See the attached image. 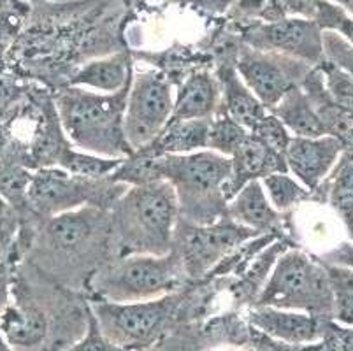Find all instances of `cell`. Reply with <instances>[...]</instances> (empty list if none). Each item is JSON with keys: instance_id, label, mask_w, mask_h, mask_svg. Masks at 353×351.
I'll list each match as a JSON object with an SVG mask.
<instances>
[{"instance_id": "obj_1", "label": "cell", "mask_w": 353, "mask_h": 351, "mask_svg": "<svg viewBox=\"0 0 353 351\" xmlns=\"http://www.w3.org/2000/svg\"><path fill=\"white\" fill-rule=\"evenodd\" d=\"M88 327V299L53 283L43 295L16 281L0 313V334L14 351H65Z\"/></svg>"}, {"instance_id": "obj_2", "label": "cell", "mask_w": 353, "mask_h": 351, "mask_svg": "<svg viewBox=\"0 0 353 351\" xmlns=\"http://www.w3.org/2000/svg\"><path fill=\"white\" fill-rule=\"evenodd\" d=\"M39 253L46 262L39 269L51 281L74 290V283L85 288L88 276L111 259L109 243V211L79 208L44 220L35 230ZM32 239V241H34Z\"/></svg>"}, {"instance_id": "obj_3", "label": "cell", "mask_w": 353, "mask_h": 351, "mask_svg": "<svg viewBox=\"0 0 353 351\" xmlns=\"http://www.w3.org/2000/svg\"><path fill=\"white\" fill-rule=\"evenodd\" d=\"M178 214L176 192L167 181L128 186L109 209L111 259L169 253Z\"/></svg>"}, {"instance_id": "obj_4", "label": "cell", "mask_w": 353, "mask_h": 351, "mask_svg": "<svg viewBox=\"0 0 353 351\" xmlns=\"http://www.w3.org/2000/svg\"><path fill=\"white\" fill-rule=\"evenodd\" d=\"M130 83L114 93L86 92L69 85L57 92L54 106L60 125L74 148L105 159H128L134 154L123 130Z\"/></svg>"}, {"instance_id": "obj_5", "label": "cell", "mask_w": 353, "mask_h": 351, "mask_svg": "<svg viewBox=\"0 0 353 351\" xmlns=\"http://www.w3.org/2000/svg\"><path fill=\"white\" fill-rule=\"evenodd\" d=\"M230 170V157L211 150L155 159L157 179L167 181L176 192L178 220L192 225H210L225 217Z\"/></svg>"}, {"instance_id": "obj_6", "label": "cell", "mask_w": 353, "mask_h": 351, "mask_svg": "<svg viewBox=\"0 0 353 351\" xmlns=\"http://www.w3.org/2000/svg\"><path fill=\"white\" fill-rule=\"evenodd\" d=\"M188 283L174 251L165 255L109 259L88 276L85 297L102 302H141L185 290Z\"/></svg>"}, {"instance_id": "obj_7", "label": "cell", "mask_w": 353, "mask_h": 351, "mask_svg": "<svg viewBox=\"0 0 353 351\" xmlns=\"http://www.w3.org/2000/svg\"><path fill=\"white\" fill-rule=\"evenodd\" d=\"M253 305L334 317V294L325 265L304 251L288 248L278 257Z\"/></svg>"}, {"instance_id": "obj_8", "label": "cell", "mask_w": 353, "mask_h": 351, "mask_svg": "<svg viewBox=\"0 0 353 351\" xmlns=\"http://www.w3.org/2000/svg\"><path fill=\"white\" fill-rule=\"evenodd\" d=\"M185 290L141 302L88 301L99 328L128 351H148L179 323Z\"/></svg>"}, {"instance_id": "obj_9", "label": "cell", "mask_w": 353, "mask_h": 351, "mask_svg": "<svg viewBox=\"0 0 353 351\" xmlns=\"http://www.w3.org/2000/svg\"><path fill=\"white\" fill-rule=\"evenodd\" d=\"M127 188L123 183L111 181L109 176L92 179L70 174L60 167H43L32 174L28 185V217L34 223H41L85 205L109 211Z\"/></svg>"}, {"instance_id": "obj_10", "label": "cell", "mask_w": 353, "mask_h": 351, "mask_svg": "<svg viewBox=\"0 0 353 351\" xmlns=\"http://www.w3.org/2000/svg\"><path fill=\"white\" fill-rule=\"evenodd\" d=\"M253 237H259V234L236 223L227 214L210 225H192L178 220L171 250L181 260L188 283L197 285L206 281L220 262Z\"/></svg>"}, {"instance_id": "obj_11", "label": "cell", "mask_w": 353, "mask_h": 351, "mask_svg": "<svg viewBox=\"0 0 353 351\" xmlns=\"http://www.w3.org/2000/svg\"><path fill=\"white\" fill-rule=\"evenodd\" d=\"M172 106V81L162 70L134 74L123 116L125 137L134 151L152 143L162 132Z\"/></svg>"}, {"instance_id": "obj_12", "label": "cell", "mask_w": 353, "mask_h": 351, "mask_svg": "<svg viewBox=\"0 0 353 351\" xmlns=\"http://www.w3.org/2000/svg\"><path fill=\"white\" fill-rule=\"evenodd\" d=\"M311 69L313 66L303 60L274 51L253 50L239 41L237 74L268 111L281 101L288 90L301 86Z\"/></svg>"}, {"instance_id": "obj_13", "label": "cell", "mask_w": 353, "mask_h": 351, "mask_svg": "<svg viewBox=\"0 0 353 351\" xmlns=\"http://www.w3.org/2000/svg\"><path fill=\"white\" fill-rule=\"evenodd\" d=\"M239 41L253 50L274 51L297 58L310 66L323 60L322 28L314 19L281 18L278 21H252L239 25Z\"/></svg>"}, {"instance_id": "obj_14", "label": "cell", "mask_w": 353, "mask_h": 351, "mask_svg": "<svg viewBox=\"0 0 353 351\" xmlns=\"http://www.w3.org/2000/svg\"><path fill=\"white\" fill-rule=\"evenodd\" d=\"M237 48H239V43H225V50L216 51V74L214 76H216L221 90V102L218 111H223L236 123L252 132L269 111L237 74Z\"/></svg>"}, {"instance_id": "obj_15", "label": "cell", "mask_w": 353, "mask_h": 351, "mask_svg": "<svg viewBox=\"0 0 353 351\" xmlns=\"http://www.w3.org/2000/svg\"><path fill=\"white\" fill-rule=\"evenodd\" d=\"M246 320L268 337L292 346H306L319 343L323 337L329 318L313 317L290 309L271 305H252L246 309Z\"/></svg>"}, {"instance_id": "obj_16", "label": "cell", "mask_w": 353, "mask_h": 351, "mask_svg": "<svg viewBox=\"0 0 353 351\" xmlns=\"http://www.w3.org/2000/svg\"><path fill=\"white\" fill-rule=\"evenodd\" d=\"M345 146L332 135L322 137H290L285 150L288 172L299 179L311 193L322 186Z\"/></svg>"}, {"instance_id": "obj_17", "label": "cell", "mask_w": 353, "mask_h": 351, "mask_svg": "<svg viewBox=\"0 0 353 351\" xmlns=\"http://www.w3.org/2000/svg\"><path fill=\"white\" fill-rule=\"evenodd\" d=\"M227 217L236 223L252 228L259 236L290 234V212H280L272 208L260 179L246 183L227 204Z\"/></svg>"}, {"instance_id": "obj_18", "label": "cell", "mask_w": 353, "mask_h": 351, "mask_svg": "<svg viewBox=\"0 0 353 351\" xmlns=\"http://www.w3.org/2000/svg\"><path fill=\"white\" fill-rule=\"evenodd\" d=\"M230 160L232 170L225 185L227 201H230L246 183L264 179L269 174L288 172L285 154L272 150L271 146L256 139L253 134H248L243 144L234 151Z\"/></svg>"}, {"instance_id": "obj_19", "label": "cell", "mask_w": 353, "mask_h": 351, "mask_svg": "<svg viewBox=\"0 0 353 351\" xmlns=\"http://www.w3.org/2000/svg\"><path fill=\"white\" fill-rule=\"evenodd\" d=\"M221 102L216 76L208 70H195L178 85L169 121L211 120Z\"/></svg>"}, {"instance_id": "obj_20", "label": "cell", "mask_w": 353, "mask_h": 351, "mask_svg": "<svg viewBox=\"0 0 353 351\" xmlns=\"http://www.w3.org/2000/svg\"><path fill=\"white\" fill-rule=\"evenodd\" d=\"M134 62L128 51H118L105 58H97L74 70L69 77V86H88L101 93H114L132 81Z\"/></svg>"}, {"instance_id": "obj_21", "label": "cell", "mask_w": 353, "mask_h": 351, "mask_svg": "<svg viewBox=\"0 0 353 351\" xmlns=\"http://www.w3.org/2000/svg\"><path fill=\"white\" fill-rule=\"evenodd\" d=\"M211 120H179L167 121L155 139L139 148L137 153L160 159L165 154H187L208 150V134Z\"/></svg>"}, {"instance_id": "obj_22", "label": "cell", "mask_w": 353, "mask_h": 351, "mask_svg": "<svg viewBox=\"0 0 353 351\" xmlns=\"http://www.w3.org/2000/svg\"><path fill=\"white\" fill-rule=\"evenodd\" d=\"M272 116L283 123V127L295 137H322L325 135L323 125L307 101L301 86L288 90L281 101L269 109Z\"/></svg>"}, {"instance_id": "obj_23", "label": "cell", "mask_w": 353, "mask_h": 351, "mask_svg": "<svg viewBox=\"0 0 353 351\" xmlns=\"http://www.w3.org/2000/svg\"><path fill=\"white\" fill-rule=\"evenodd\" d=\"M123 160L125 159H105V157H99V154L86 153V151H81L69 144L59 154L57 167L70 174H76V176L101 179L111 176L121 166Z\"/></svg>"}, {"instance_id": "obj_24", "label": "cell", "mask_w": 353, "mask_h": 351, "mask_svg": "<svg viewBox=\"0 0 353 351\" xmlns=\"http://www.w3.org/2000/svg\"><path fill=\"white\" fill-rule=\"evenodd\" d=\"M260 183L264 186L265 195L276 211L290 212V209L295 205L313 201V193L303 188L294 178L288 176V172L269 174L264 179H260Z\"/></svg>"}, {"instance_id": "obj_25", "label": "cell", "mask_w": 353, "mask_h": 351, "mask_svg": "<svg viewBox=\"0 0 353 351\" xmlns=\"http://www.w3.org/2000/svg\"><path fill=\"white\" fill-rule=\"evenodd\" d=\"M327 197L353 237V162H339Z\"/></svg>"}, {"instance_id": "obj_26", "label": "cell", "mask_w": 353, "mask_h": 351, "mask_svg": "<svg viewBox=\"0 0 353 351\" xmlns=\"http://www.w3.org/2000/svg\"><path fill=\"white\" fill-rule=\"evenodd\" d=\"M248 134L250 132L236 123L230 116H227L223 111H216V114L210 121L208 150L216 151L225 157H232L234 151L243 144Z\"/></svg>"}, {"instance_id": "obj_27", "label": "cell", "mask_w": 353, "mask_h": 351, "mask_svg": "<svg viewBox=\"0 0 353 351\" xmlns=\"http://www.w3.org/2000/svg\"><path fill=\"white\" fill-rule=\"evenodd\" d=\"M334 294V317L353 325V270L345 267H325Z\"/></svg>"}, {"instance_id": "obj_28", "label": "cell", "mask_w": 353, "mask_h": 351, "mask_svg": "<svg viewBox=\"0 0 353 351\" xmlns=\"http://www.w3.org/2000/svg\"><path fill=\"white\" fill-rule=\"evenodd\" d=\"M320 70L323 77V85H325L327 92L332 97V101L339 104L341 108L348 109L353 112V79L339 69L338 66H334L332 62L323 58L319 66H314Z\"/></svg>"}, {"instance_id": "obj_29", "label": "cell", "mask_w": 353, "mask_h": 351, "mask_svg": "<svg viewBox=\"0 0 353 351\" xmlns=\"http://www.w3.org/2000/svg\"><path fill=\"white\" fill-rule=\"evenodd\" d=\"M313 19L320 28L338 30L348 39L350 44H353V19L348 18L341 8L329 4L325 0H316Z\"/></svg>"}, {"instance_id": "obj_30", "label": "cell", "mask_w": 353, "mask_h": 351, "mask_svg": "<svg viewBox=\"0 0 353 351\" xmlns=\"http://www.w3.org/2000/svg\"><path fill=\"white\" fill-rule=\"evenodd\" d=\"M323 58L345 70L353 79V46L346 43L345 39L339 37L336 32L327 30L322 34Z\"/></svg>"}, {"instance_id": "obj_31", "label": "cell", "mask_w": 353, "mask_h": 351, "mask_svg": "<svg viewBox=\"0 0 353 351\" xmlns=\"http://www.w3.org/2000/svg\"><path fill=\"white\" fill-rule=\"evenodd\" d=\"M250 134H253L256 139H260L262 143L271 146L272 150L280 151V153L283 154L292 137L290 132H288L287 128L283 127V123H281L276 116H272L271 112H268Z\"/></svg>"}, {"instance_id": "obj_32", "label": "cell", "mask_w": 353, "mask_h": 351, "mask_svg": "<svg viewBox=\"0 0 353 351\" xmlns=\"http://www.w3.org/2000/svg\"><path fill=\"white\" fill-rule=\"evenodd\" d=\"M65 351H128L123 350L121 346L114 344L113 341H109L108 337L102 334V330L99 328L97 320H95L92 309L88 304V327H86L85 336L79 341L72 344V346L67 348Z\"/></svg>"}, {"instance_id": "obj_33", "label": "cell", "mask_w": 353, "mask_h": 351, "mask_svg": "<svg viewBox=\"0 0 353 351\" xmlns=\"http://www.w3.org/2000/svg\"><path fill=\"white\" fill-rule=\"evenodd\" d=\"M21 228V214L0 195V244L11 251Z\"/></svg>"}, {"instance_id": "obj_34", "label": "cell", "mask_w": 353, "mask_h": 351, "mask_svg": "<svg viewBox=\"0 0 353 351\" xmlns=\"http://www.w3.org/2000/svg\"><path fill=\"white\" fill-rule=\"evenodd\" d=\"M172 2L202 12V14L218 16L229 11V8H232L237 0H172Z\"/></svg>"}, {"instance_id": "obj_35", "label": "cell", "mask_w": 353, "mask_h": 351, "mask_svg": "<svg viewBox=\"0 0 353 351\" xmlns=\"http://www.w3.org/2000/svg\"><path fill=\"white\" fill-rule=\"evenodd\" d=\"M14 285V274L11 272V263L0 260V313L11 301V290Z\"/></svg>"}, {"instance_id": "obj_36", "label": "cell", "mask_w": 353, "mask_h": 351, "mask_svg": "<svg viewBox=\"0 0 353 351\" xmlns=\"http://www.w3.org/2000/svg\"><path fill=\"white\" fill-rule=\"evenodd\" d=\"M341 154V162H353V141L343 150Z\"/></svg>"}, {"instance_id": "obj_37", "label": "cell", "mask_w": 353, "mask_h": 351, "mask_svg": "<svg viewBox=\"0 0 353 351\" xmlns=\"http://www.w3.org/2000/svg\"><path fill=\"white\" fill-rule=\"evenodd\" d=\"M0 351H14L11 348V344L4 339V336H2V334H0Z\"/></svg>"}, {"instance_id": "obj_38", "label": "cell", "mask_w": 353, "mask_h": 351, "mask_svg": "<svg viewBox=\"0 0 353 351\" xmlns=\"http://www.w3.org/2000/svg\"><path fill=\"white\" fill-rule=\"evenodd\" d=\"M338 2H339V4L345 6V8L348 9V11L353 12V0H338Z\"/></svg>"}, {"instance_id": "obj_39", "label": "cell", "mask_w": 353, "mask_h": 351, "mask_svg": "<svg viewBox=\"0 0 353 351\" xmlns=\"http://www.w3.org/2000/svg\"><path fill=\"white\" fill-rule=\"evenodd\" d=\"M6 255H8V250H6V248L0 244V260H4Z\"/></svg>"}, {"instance_id": "obj_40", "label": "cell", "mask_w": 353, "mask_h": 351, "mask_svg": "<svg viewBox=\"0 0 353 351\" xmlns=\"http://www.w3.org/2000/svg\"><path fill=\"white\" fill-rule=\"evenodd\" d=\"M150 2H162V0H150Z\"/></svg>"}, {"instance_id": "obj_41", "label": "cell", "mask_w": 353, "mask_h": 351, "mask_svg": "<svg viewBox=\"0 0 353 351\" xmlns=\"http://www.w3.org/2000/svg\"><path fill=\"white\" fill-rule=\"evenodd\" d=\"M0 116H2V112H0Z\"/></svg>"}]
</instances>
